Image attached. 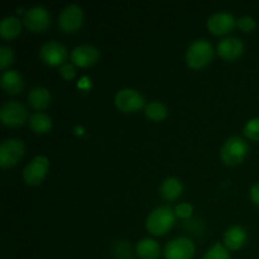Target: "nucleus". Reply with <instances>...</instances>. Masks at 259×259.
Masks as SVG:
<instances>
[{"label": "nucleus", "mask_w": 259, "mask_h": 259, "mask_svg": "<svg viewBox=\"0 0 259 259\" xmlns=\"http://www.w3.org/2000/svg\"><path fill=\"white\" fill-rule=\"evenodd\" d=\"M196 252L194 242L187 237H177L169 240L163 249L166 259H192Z\"/></svg>", "instance_id": "1a4fd4ad"}, {"label": "nucleus", "mask_w": 259, "mask_h": 259, "mask_svg": "<svg viewBox=\"0 0 259 259\" xmlns=\"http://www.w3.org/2000/svg\"><path fill=\"white\" fill-rule=\"evenodd\" d=\"M22 33V22L18 17L9 15L0 22V35L3 39H14Z\"/></svg>", "instance_id": "aec40b11"}, {"label": "nucleus", "mask_w": 259, "mask_h": 259, "mask_svg": "<svg viewBox=\"0 0 259 259\" xmlns=\"http://www.w3.org/2000/svg\"><path fill=\"white\" fill-rule=\"evenodd\" d=\"M83 23L82 8L76 4H70L63 8L58 17V27L65 33H75Z\"/></svg>", "instance_id": "9b49d317"}, {"label": "nucleus", "mask_w": 259, "mask_h": 259, "mask_svg": "<svg viewBox=\"0 0 259 259\" xmlns=\"http://www.w3.org/2000/svg\"><path fill=\"white\" fill-rule=\"evenodd\" d=\"M0 120L5 126L18 128L29 120L27 108L19 101H7L0 109Z\"/></svg>", "instance_id": "423d86ee"}, {"label": "nucleus", "mask_w": 259, "mask_h": 259, "mask_svg": "<svg viewBox=\"0 0 259 259\" xmlns=\"http://www.w3.org/2000/svg\"><path fill=\"white\" fill-rule=\"evenodd\" d=\"M175 210L169 206H158L149 212L146 220V229L154 237H162L174 228L176 223Z\"/></svg>", "instance_id": "f257e3e1"}, {"label": "nucleus", "mask_w": 259, "mask_h": 259, "mask_svg": "<svg viewBox=\"0 0 259 259\" xmlns=\"http://www.w3.org/2000/svg\"><path fill=\"white\" fill-rule=\"evenodd\" d=\"M40 61L52 67H61L68 58V50L57 40H48L39 50Z\"/></svg>", "instance_id": "6e6552de"}, {"label": "nucleus", "mask_w": 259, "mask_h": 259, "mask_svg": "<svg viewBox=\"0 0 259 259\" xmlns=\"http://www.w3.org/2000/svg\"><path fill=\"white\" fill-rule=\"evenodd\" d=\"M237 25L234 15L228 12H219L210 15L206 27L209 32L214 35H225L232 32Z\"/></svg>", "instance_id": "f8f14e48"}, {"label": "nucleus", "mask_w": 259, "mask_h": 259, "mask_svg": "<svg viewBox=\"0 0 259 259\" xmlns=\"http://www.w3.org/2000/svg\"><path fill=\"white\" fill-rule=\"evenodd\" d=\"M14 58L15 56L12 48L5 45L0 46V70L5 71L10 67L14 63Z\"/></svg>", "instance_id": "393cba45"}, {"label": "nucleus", "mask_w": 259, "mask_h": 259, "mask_svg": "<svg viewBox=\"0 0 259 259\" xmlns=\"http://www.w3.org/2000/svg\"><path fill=\"white\" fill-rule=\"evenodd\" d=\"M28 125H29L30 131L34 132L35 134H46L52 129L53 124L50 115L42 113V111H37L29 116Z\"/></svg>", "instance_id": "412c9836"}, {"label": "nucleus", "mask_w": 259, "mask_h": 259, "mask_svg": "<svg viewBox=\"0 0 259 259\" xmlns=\"http://www.w3.org/2000/svg\"><path fill=\"white\" fill-rule=\"evenodd\" d=\"M115 255L119 259H129L132 257V250L131 247L126 242H119L118 244L115 245Z\"/></svg>", "instance_id": "cd10ccee"}, {"label": "nucleus", "mask_w": 259, "mask_h": 259, "mask_svg": "<svg viewBox=\"0 0 259 259\" xmlns=\"http://www.w3.org/2000/svg\"><path fill=\"white\" fill-rule=\"evenodd\" d=\"M60 75L62 76L63 80L71 81L72 78H75L76 76V68L73 63L66 62L65 65H62L60 67Z\"/></svg>", "instance_id": "c85d7f7f"}, {"label": "nucleus", "mask_w": 259, "mask_h": 259, "mask_svg": "<svg viewBox=\"0 0 259 259\" xmlns=\"http://www.w3.org/2000/svg\"><path fill=\"white\" fill-rule=\"evenodd\" d=\"M217 52L223 60L232 62L244 53V43L238 37H225L218 43Z\"/></svg>", "instance_id": "4468645a"}, {"label": "nucleus", "mask_w": 259, "mask_h": 259, "mask_svg": "<svg viewBox=\"0 0 259 259\" xmlns=\"http://www.w3.org/2000/svg\"><path fill=\"white\" fill-rule=\"evenodd\" d=\"M237 25L242 32L249 33L255 29V27H257V22H255L254 18L249 17V15H244V17H240L239 19L237 20Z\"/></svg>", "instance_id": "bb28decb"}, {"label": "nucleus", "mask_w": 259, "mask_h": 259, "mask_svg": "<svg viewBox=\"0 0 259 259\" xmlns=\"http://www.w3.org/2000/svg\"><path fill=\"white\" fill-rule=\"evenodd\" d=\"M175 214L180 219H190L194 214V206L190 202H180L175 206Z\"/></svg>", "instance_id": "a878e982"}, {"label": "nucleus", "mask_w": 259, "mask_h": 259, "mask_svg": "<svg viewBox=\"0 0 259 259\" xmlns=\"http://www.w3.org/2000/svg\"><path fill=\"white\" fill-rule=\"evenodd\" d=\"M136 253L141 259H158L161 257V247L152 238H143L136 245Z\"/></svg>", "instance_id": "f3484780"}, {"label": "nucleus", "mask_w": 259, "mask_h": 259, "mask_svg": "<svg viewBox=\"0 0 259 259\" xmlns=\"http://www.w3.org/2000/svg\"><path fill=\"white\" fill-rule=\"evenodd\" d=\"M51 91L47 88H43V86H38L30 90V93L28 94V103L35 110H45L46 108H48L51 103Z\"/></svg>", "instance_id": "6ab92c4d"}, {"label": "nucleus", "mask_w": 259, "mask_h": 259, "mask_svg": "<svg viewBox=\"0 0 259 259\" xmlns=\"http://www.w3.org/2000/svg\"><path fill=\"white\" fill-rule=\"evenodd\" d=\"M25 146L23 141L17 138L5 139L0 144V166L3 168H10L18 164L24 157Z\"/></svg>", "instance_id": "39448f33"}, {"label": "nucleus", "mask_w": 259, "mask_h": 259, "mask_svg": "<svg viewBox=\"0 0 259 259\" xmlns=\"http://www.w3.org/2000/svg\"><path fill=\"white\" fill-rule=\"evenodd\" d=\"M249 196H250V200H252L253 204L259 206V182L258 184L253 185V186L250 187Z\"/></svg>", "instance_id": "c756f323"}, {"label": "nucleus", "mask_w": 259, "mask_h": 259, "mask_svg": "<svg viewBox=\"0 0 259 259\" xmlns=\"http://www.w3.org/2000/svg\"><path fill=\"white\" fill-rule=\"evenodd\" d=\"M214 47L206 39H196L187 47L186 63L192 70H201L214 58Z\"/></svg>", "instance_id": "f03ea898"}, {"label": "nucleus", "mask_w": 259, "mask_h": 259, "mask_svg": "<svg viewBox=\"0 0 259 259\" xmlns=\"http://www.w3.org/2000/svg\"><path fill=\"white\" fill-rule=\"evenodd\" d=\"M249 152V146L244 138L233 136L224 142L220 149V158L228 166H238L244 162Z\"/></svg>", "instance_id": "7ed1b4c3"}, {"label": "nucleus", "mask_w": 259, "mask_h": 259, "mask_svg": "<svg viewBox=\"0 0 259 259\" xmlns=\"http://www.w3.org/2000/svg\"><path fill=\"white\" fill-rule=\"evenodd\" d=\"M50 171V159L46 156H35L23 169V180L28 186H38L45 181Z\"/></svg>", "instance_id": "20e7f679"}, {"label": "nucleus", "mask_w": 259, "mask_h": 259, "mask_svg": "<svg viewBox=\"0 0 259 259\" xmlns=\"http://www.w3.org/2000/svg\"><path fill=\"white\" fill-rule=\"evenodd\" d=\"M144 114L147 118L154 123H159L163 121L168 115V110H167L166 105L162 104L161 101H151L144 106Z\"/></svg>", "instance_id": "4be33fe9"}, {"label": "nucleus", "mask_w": 259, "mask_h": 259, "mask_svg": "<svg viewBox=\"0 0 259 259\" xmlns=\"http://www.w3.org/2000/svg\"><path fill=\"white\" fill-rule=\"evenodd\" d=\"M201 259H232V255L223 243H215L206 250Z\"/></svg>", "instance_id": "5701e85b"}, {"label": "nucleus", "mask_w": 259, "mask_h": 259, "mask_svg": "<svg viewBox=\"0 0 259 259\" xmlns=\"http://www.w3.org/2000/svg\"><path fill=\"white\" fill-rule=\"evenodd\" d=\"M248 240L247 230L240 225H233L224 233V245L228 250H239Z\"/></svg>", "instance_id": "2eb2a0df"}, {"label": "nucleus", "mask_w": 259, "mask_h": 259, "mask_svg": "<svg viewBox=\"0 0 259 259\" xmlns=\"http://www.w3.org/2000/svg\"><path fill=\"white\" fill-rule=\"evenodd\" d=\"M114 103H115V106L121 113L125 114L137 113V111H139L146 106L144 105V98L142 96V94L137 91L136 89L132 88H125L119 90L116 93L115 98H114Z\"/></svg>", "instance_id": "0eeeda50"}, {"label": "nucleus", "mask_w": 259, "mask_h": 259, "mask_svg": "<svg viewBox=\"0 0 259 259\" xmlns=\"http://www.w3.org/2000/svg\"><path fill=\"white\" fill-rule=\"evenodd\" d=\"M23 24L34 33L45 32L51 25V14L45 7L29 8L23 15Z\"/></svg>", "instance_id": "9d476101"}, {"label": "nucleus", "mask_w": 259, "mask_h": 259, "mask_svg": "<svg viewBox=\"0 0 259 259\" xmlns=\"http://www.w3.org/2000/svg\"><path fill=\"white\" fill-rule=\"evenodd\" d=\"M0 85L5 93L10 94V95H17V94L22 93L24 89V80L18 71L8 70L3 72Z\"/></svg>", "instance_id": "dca6fc26"}, {"label": "nucleus", "mask_w": 259, "mask_h": 259, "mask_svg": "<svg viewBox=\"0 0 259 259\" xmlns=\"http://www.w3.org/2000/svg\"><path fill=\"white\" fill-rule=\"evenodd\" d=\"M161 196L167 201H175L184 192V185L177 177H167L159 187Z\"/></svg>", "instance_id": "a211bd4d"}, {"label": "nucleus", "mask_w": 259, "mask_h": 259, "mask_svg": "<svg viewBox=\"0 0 259 259\" xmlns=\"http://www.w3.org/2000/svg\"><path fill=\"white\" fill-rule=\"evenodd\" d=\"M243 134L249 141L259 142V118H253L248 120L243 128Z\"/></svg>", "instance_id": "b1692460"}, {"label": "nucleus", "mask_w": 259, "mask_h": 259, "mask_svg": "<svg viewBox=\"0 0 259 259\" xmlns=\"http://www.w3.org/2000/svg\"><path fill=\"white\" fill-rule=\"evenodd\" d=\"M71 62L81 68H88L95 65L100 58V52L95 46L80 45L71 52Z\"/></svg>", "instance_id": "ddd939ff"}]
</instances>
